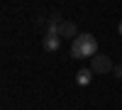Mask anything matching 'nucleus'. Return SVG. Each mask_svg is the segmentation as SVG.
<instances>
[{
    "mask_svg": "<svg viewBox=\"0 0 122 110\" xmlns=\"http://www.w3.org/2000/svg\"><path fill=\"white\" fill-rule=\"evenodd\" d=\"M59 37H64V39H76L78 37V27H76L73 20H64L59 25Z\"/></svg>",
    "mask_w": 122,
    "mask_h": 110,
    "instance_id": "7ed1b4c3",
    "label": "nucleus"
},
{
    "mask_svg": "<svg viewBox=\"0 0 122 110\" xmlns=\"http://www.w3.org/2000/svg\"><path fill=\"white\" fill-rule=\"evenodd\" d=\"M95 54H100V52H98V39L93 34L83 32L73 39V44H71V56L73 59H93Z\"/></svg>",
    "mask_w": 122,
    "mask_h": 110,
    "instance_id": "f257e3e1",
    "label": "nucleus"
},
{
    "mask_svg": "<svg viewBox=\"0 0 122 110\" xmlns=\"http://www.w3.org/2000/svg\"><path fill=\"white\" fill-rule=\"evenodd\" d=\"M90 71L93 73H98V76H103V73H110L115 68V64H112V59L110 56H105V54H95L93 59H90Z\"/></svg>",
    "mask_w": 122,
    "mask_h": 110,
    "instance_id": "f03ea898",
    "label": "nucleus"
},
{
    "mask_svg": "<svg viewBox=\"0 0 122 110\" xmlns=\"http://www.w3.org/2000/svg\"><path fill=\"white\" fill-rule=\"evenodd\" d=\"M117 32H120V37H122V22H120V25H117Z\"/></svg>",
    "mask_w": 122,
    "mask_h": 110,
    "instance_id": "6e6552de",
    "label": "nucleus"
},
{
    "mask_svg": "<svg viewBox=\"0 0 122 110\" xmlns=\"http://www.w3.org/2000/svg\"><path fill=\"white\" fill-rule=\"evenodd\" d=\"M112 76H115V78H122V61H120V64H115V68H112Z\"/></svg>",
    "mask_w": 122,
    "mask_h": 110,
    "instance_id": "0eeeda50",
    "label": "nucleus"
},
{
    "mask_svg": "<svg viewBox=\"0 0 122 110\" xmlns=\"http://www.w3.org/2000/svg\"><path fill=\"white\" fill-rule=\"evenodd\" d=\"M42 47H44V52H56V49L61 47V42H59V37H44V42H42Z\"/></svg>",
    "mask_w": 122,
    "mask_h": 110,
    "instance_id": "39448f33",
    "label": "nucleus"
},
{
    "mask_svg": "<svg viewBox=\"0 0 122 110\" xmlns=\"http://www.w3.org/2000/svg\"><path fill=\"white\" fill-rule=\"evenodd\" d=\"M90 78H93V71H90V68H81V71L76 73V83L78 86H88Z\"/></svg>",
    "mask_w": 122,
    "mask_h": 110,
    "instance_id": "20e7f679",
    "label": "nucleus"
},
{
    "mask_svg": "<svg viewBox=\"0 0 122 110\" xmlns=\"http://www.w3.org/2000/svg\"><path fill=\"white\" fill-rule=\"evenodd\" d=\"M34 25H37V27H44V25H49V22H46L44 15H37V17H34Z\"/></svg>",
    "mask_w": 122,
    "mask_h": 110,
    "instance_id": "423d86ee",
    "label": "nucleus"
}]
</instances>
